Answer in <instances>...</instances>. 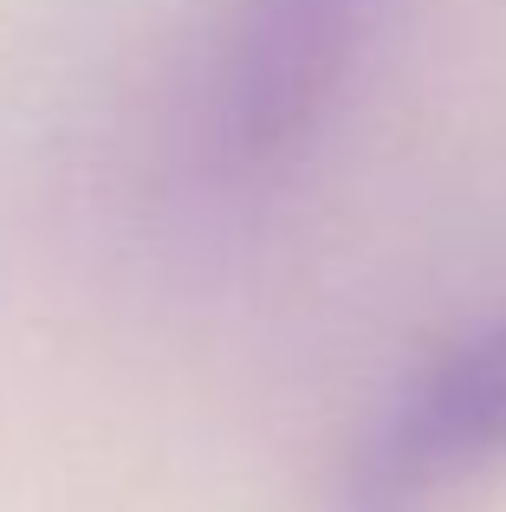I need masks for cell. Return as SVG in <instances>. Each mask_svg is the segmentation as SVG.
Returning <instances> with one entry per match:
<instances>
[{
  "mask_svg": "<svg viewBox=\"0 0 506 512\" xmlns=\"http://www.w3.org/2000/svg\"><path fill=\"white\" fill-rule=\"evenodd\" d=\"M403 0H228L195 104V175L221 201L279 182L351 98Z\"/></svg>",
  "mask_w": 506,
  "mask_h": 512,
  "instance_id": "obj_1",
  "label": "cell"
},
{
  "mask_svg": "<svg viewBox=\"0 0 506 512\" xmlns=\"http://www.w3.org/2000/svg\"><path fill=\"white\" fill-rule=\"evenodd\" d=\"M506 480V312L403 370L344 448L331 512H481Z\"/></svg>",
  "mask_w": 506,
  "mask_h": 512,
  "instance_id": "obj_2",
  "label": "cell"
}]
</instances>
